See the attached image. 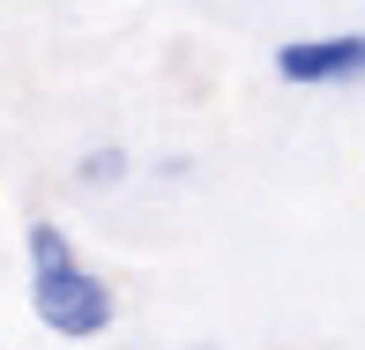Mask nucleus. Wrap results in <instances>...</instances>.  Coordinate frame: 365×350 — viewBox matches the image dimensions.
I'll use <instances>...</instances> for the list:
<instances>
[{"label":"nucleus","mask_w":365,"mask_h":350,"mask_svg":"<svg viewBox=\"0 0 365 350\" xmlns=\"http://www.w3.org/2000/svg\"><path fill=\"white\" fill-rule=\"evenodd\" d=\"M23 261H30V313H38L45 336H60V343H97L112 321H120V291L82 261V246L53 224V216H30Z\"/></svg>","instance_id":"1"},{"label":"nucleus","mask_w":365,"mask_h":350,"mask_svg":"<svg viewBox=\"0 0 365 350\" xmlns=\"http://www.w3.org/2000/svg\"><path fill=\"white\" fill-rule=\"evenodd\" d=\"M269 75L284 82V90H351V82H365V30L284 38L269 53Z\"/></svg>","instance_id":"2"},{"label":"nucleus","mask_w":365,"mask_h":350,"mask_svg":"<svg viewBox=\"0 0 365 350\" xmlns=\"http://www.w3.org/2000/svg\"><path fill=\"white\" fill-rule=\"evenodd\" d=\"M127 179H135V157H127L120 142H97V149L75 157V187H90V194H112V187H127Z\"/></svg>","instance_id":"3"}]
</instances>
